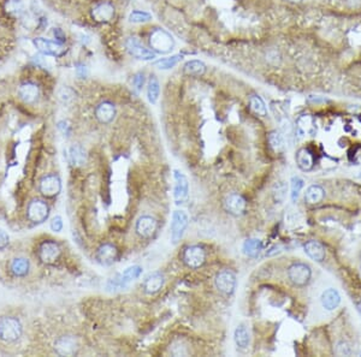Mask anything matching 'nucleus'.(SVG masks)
Here are the masks:
<instances>
[{"label":"nucleus","mask_w":361,"mask_h":357,"mask_svg":"<svg viewBox=\"0 0 361 357\" xmlns=\"http://www.w3.org/2000/svg\"><path fill=\"white\" fill-rule=\"evenodd\" d=\"M21 322L15 318L6 317L0 320V339L5 343H13L22 336Z\"/></svg>","instance_id":"nucleus-1"},{"label":"nucleus","mask_w":361,"mask_h":357,"mask_svg":"<svg viewBox=\"0 0 361 357\" xmlns=\"http://www.w3.org/2000/svg\"><path fill=\"white\" fill-rule=\"evenodd\" d=\"M150 45L156 53L167 54L173 49L175 41L167 32L162 29H156L150 37Z\"/></svg>","instance_id":"nucleus-2"},{"label":"nucleus","mask_w":361,"mask_h":357,"mask_svg":"<svg viewBox=\"0 0 361 357\" xmlns=\"http://www.w3.org/2000/svg\"><path fill=\"white\" fill-rule=\"evenodd\" d=\"M288 277L290 282L296 286H306L312 277V271L306 263H293L288 270Z\"/></svg>","instance_id":"nucleus-3"},{"label":"nucleus","mask_w":361,"mask_h":357,"mask_svg":"<svg viewBox=\"0 0 361 357\" xmlns=\"http://www.w3.org/2000/svg\"><path fill=\"white\" fill-rule=\"evenodd\" d=\"M182 260L189 268H200L206 261V251L200 246L187 247L182 254Z\"/></svg>","instance_id":"nucleus-4"},{"label":"nucleus","mask_w":361,"mask_h":357,"mask_svg":"<svg viewBox=\"0 0 361 357\" xmlns=\"http://www.w3.org/2000/svg\"><path fill=\"white\" fill-rule=\"evenodd\" d=\"M33 43H34L35 48L39 52H41L43 56L60 57L65 53L64 46L58 41H51L48 39H43V37H35Z\"/></svg>","instance_id":"nucleus-5"},{"label":"nucleus","mask_w":361,"mask_h":357,"mask_svg":"<svg viewBox=\"0 0 361 357\" xmlns=\"http://www.w3.org/2000/svg\"><path fill=\"white\" fill-rule=\"evenodd\" d=\"M27 214H28V218L30 221L40 224V222H43L48 218L49 207L47 203L42 201V200L38 199L33 200V201L29 203L28 210H27Z\"/></svg>","instance_id":"nucleus-6"},{"label":"nucleus","mask_w":361,"mask_h":357,"mask_svg":"<svg viewBox=\"0 0 361 357\" xmlns=\"http://www.w3.org/2000/svg\"><path fill=\"white\" fill-rule=\"evenodd\" d=\"M125 47L129 53L136 59L152 60L156 58V53L151 49L146 48L137 37H128L125 41Z\"/></svg>","instance_id":"nucleus-7"},{"label":"nucleus","mask_w":361,"mask_h":357,"mask_svg":"<svg viewBox=\"0 0 361 357\" xmlns=\"http://www.w3.org/2000/svg\"><path fill=\"white\" fill-rule=\"evenodd\" d=\"M188 214L184 211H176L172 214V221H171V240L173 243H177L183 236L184 231H186L187 226H188Z\"/></svg>","instance_id":"nucleus-8"},{"label":"nucleus","mask_w":361,"mask_h":357,"mask_svg":"<svg viewBox=\"0 0 361 357\" xmlns=\"http://www.w3.org/2000/svg\"><path fill=\"white\" fill-rule=\"evenodd\" d=\"M214 284L223 295H231L235 291L236 277L231 271L224 270L219 272L214 279Z\"/></svg>","instance_id":"nucleus-9"},{"label":"nucleus","mask_w":361,"mask_h":357,"mask_svg":"<svg viewBox=\"0 0 361 357\" xmlns=\"http://www.w3.org/2000/svg\"><path fill=\"white\" fill-rule=\"evenodd\" d=\"M60 256V248L56 242L46 241L39 248V257L45 265H53Z\"/></svg>","instance_id":"nucleus-10"},{"label":"nucleus","mask_w":361,"mask_h":357,"mask_svg":"<svg viewBox=\"0 0 361 357\" xmlns=\"http://www.w3.org/2000/svg\"><path fill=\"white\" fill-rule=\"evenodd\" d=\"M54 350L59 356H74L79 351V343L74 337L63 336L54 343Z\"/></svg>","instance_id":"nucleus-11"},{"label":"nucleus","mask_w":361,"mask_h":357,"mask_svg":"<svg viewBox=\"0 0 361 357\" xmlns=\"http://www.w3.org/2000/svg\"><path fill=\"white\" fill-rule=\"evenodd\" d=\"M173 177H175L176 184H175V193H173V196H175V201L177 205H181V203H184L188 200L189 196V183L187 177L180 171H175L173 174Z\"/></svg>","instance_id":"nucleus-12"},{"label":"nucleus","mask_w":361,"mask_h":357,"mask_svg":"<svg viewBox=\"0 0 361 357\" xmlns=\"http://www.w3.org/2000/svg\"><path fill=\"white\" fill-rule=\"evenodd\" d=\"M157 227H158V221L151 215H142L137 219L136 226V233L142 238H151L156 233Z\"/></svg>","instance_id":"nucleus-13"},{"label":"nucleus","mask_w":361,"mask_h":357,"mask_svg":"<svg viewBox=\"0 0 361 357\" xmlns=\"http://www.w3.org/2000/svg\"><path fill=\"white\" fill-rule=\"evenodd\" d=\"M62 182L57 175H47L41 179L40 193L46 197H53L60 193Z\"/></svg>","instance_id":"nucleus-14"},{"label":"nucleus","mask_w":361,"mask_h":357,"mask_svg":"<svg viewBox=\"0 0 361 357\" xmlns=\"http://www.w3.org/2000/svg\"><path fill=\"white\" fill-rule=\"evenodd\" d=\"M118 250L117 247L111 243H104L98 248L95 254V259L100 265L110 266L117 260Z\"/></svg>","instance_id":"nucleus-15"},{"label":"nucleus","mask_w":361,"mask_h":357,"mask_svg":"<svg viewBox=\"0 0 361 357\" xmlns=\"http://www.w3.org/2000/svg\"><path fill=\"white\" fill-rule=\"evenodd\" d=\"M224 207L227 210V212H229L233 215H241V214L244 213L247 207V202L246 199H244L242 195L240 194H230L229 196H227L224 201Z\"/></svg>","instance_id":"nucleus-16"},{"label":"nucleus","mask_w":361,"mask_h":357,"mask_svg":"<svg viewBox=\"0 0 361 357\" xmlns=\"http://www.w3.org/2000/svg\"><path fill=\"white\" fill-rule=\"evenodd\" d=\"M142 272V267L141 266H130V267L126 268L125 271L123 272L122 274L117 277L115 280H112L114 283V286L117 287V289H122V287L128 285L130 282H134L135 279H137L140 277Z\"/></svg>","instance_id":"nucleus-17"},{"label":"nucleus","mask_w":361,"mask_h":357,"mask_svg":"<svg viewBox=\"0 0 361 357\" xmlns=\"http://www.w3.org/2000/svg\"><path fill=\"white\" fill-rule=\"evenodd\" d=\"M164 276H162L160 272L151 273L150 276L146 277V279L143 280V291L146 293H148V295H154L158 291H160L162 285H164Z\"/></svg>","instance_id":"nucleus-18"},{"label":"nucleus","mask_w":361,"mask_h":357,"mask_svg":"<svg viewBox=\"0 0 361 357\" xmlns=\"http://www.w3.org/2000/svg\"><path fill=\"white\" fill-rule=\"evenodd\" d=\"M116 116V107L114 104L109 103V101H104V103L99 104L95 108V117L103 124H109L115 119Z\"/></svg>","instance_id":"nucleus-19"},{"label":"nucleus","mask_w":361,"mask_h":357,"mask_svg":"<svg viewBox=\"0 0 361 357\" xmlns=\"http://www.w3.org/2000/svg\"><path fill=\"white\" fill-rule=\"evenodd\" d=\"M93 17L98 22H109L115 15V7L110 2H100L93 9Z\"/></svg>","instance_id":"nucleus-20"},{"label":"nucleus","mask_w":361,"mask_h":357,"mask_svg":"<svg viewBox=\"0 0 361 357\" xmlns=\"http://www.w3.org/2000/svg\"><path fill=\"white\" fill-rule=\"evenodd\" d=\"M296 164L302 171H310L314 166V156L308 148H301L296 153Z\"/></svg>","instance_id":"nucleus-21"},{"label":"nucleus","mask_w":361,"mask_h":357,"mask_svg":"<svg viewBox=\"0 0 361 357\" xmlns=\"http://www.w3.org/2000/svg\"><path fill=\"white\" fill-rule=\"evenodd\" d=\"M321 304L326 310H333L337 308L341 303V296L337 290L327 289L321 295Z\"/></svg>","instance_id":"nucleus-22"},{"label":"nucleus","mask_w":361,"mask_h":357,"mask_svg":"<svg viewBox=\"0 0 361 357\" xmlns=\"http://www.w3.org/2000/svg\"><path fill=\"white\" fill-rule=\"evenodd\" d=\"M304 249L306 254H307L312 260L318 261V262L324 260L325 248L323 247V244L319 243L318 241H308L307 243L305 244Z\"/></svg>","instance_id":"nucleus-23"},{"label":"nucleus","mask_w":361,"mask_h":357,"mask_svg":"<svg viewBox=\"0 0 361 357\" xmlns=\"http://www.w3.org/2000/svg\"><path fill=\"white\" fill-rule=\"evenodd\" d=\"M18 94L24 103H34L39 97V87L32 82H27L19 87Z\"/></svg>","instance_id":"nucleus-24"},{"label":"nucleus","mask_w":361,"mask_h":357,"mask_svg":"<svg viewBox=\"0 0 361 357\" xmlns=\"http://www.w3.org/2000/svg\"><path fill=\"white\" fill-rule=\"evenodd\" d=\"M325 197V191L321 185H311L306 190L305 200L308 205H318Z\"/></svg>","instance_id":"nucleus-25"},{"label":"nucleus","mask_w":361,"mask_h":357,"mask_svg":"<svg viewBox=\"0 0 361 357\" xmlns=\"http://www.w3.org/2000/svg\"><path fill=\"white\" fill-rule=\"evenodd\" d=\"M184 73L193 77H200L206 72V65L200 60H189L183 68Z\"/></svg>","instance_id":"nucleus-26"},{"label":"nucleus","mask_w":361,"mask_h":357,"mask_svg":"<svg viewBox=\"0 0 361 357\" xmlns=\"http://www.w3.org/2000/svg\"><path fill=\"white\" fill-rule=\"evenodd\" d=\"M69 159H70V163L73 164L74 166H82L87 160L86 150L79 144L73 145V147L69 149Z\"/></svg>","instance_id":"nucleus-27"},{"label":"nucleus","mask_w":361,"mask_h":357,"mask_svg":"<svg viewBox=\"0 0 361 357\" xmlns=\"http://www.w3.org/2000/svg\"><path fill=\"white\" fill-rule=\"evenodd\" d=\"M30 263L28 259L24 257H17L11 262V272L16 277H26L29 273Z\"/></svg>","instance_id":"nucleus-28"},{"label":"nucleus","mask_w":361,"mask_h":357,"mask_svg":"<svg viewBox=\"0 0 361 357\" xmlns=\"http://www.w3.org/2000/svg\"><path fill=\"white\" fill-rule=\"evenodd\" d=\"M243 252L249 257H258L261 250H263V243L257 238H249L244 241L243 243Z\"/></svg>","instance_id":"nucleus-29"},{"label":"nucleus","mask_w":361,"mask_h":357,"mask_svg":"<svg viewBox=\"0 0 361 357\" xmlns=\"http://www.w3.org/2000/svg\"><path fill=\"white\" fill-rule=\"evenodd\" d=\"M297 134L300 136L310 135V134H313L314 131V123L313 119L310 116H302L297 119V125H296Z\"/></svg>","instance_id":"nucleus-30"},{"label":"nucleus","mask_w":361,"mask_h":357,"mask_svg":"<svg viewBox=\"0 0 361 357\" xmlns=\"http://www.w3.org/2000/svg\"><path fill=\"white\" fill-rule=\"evenodd\" d=\"M234 339H235L236 345H238L240 349H247L250 342L249 332H248V329L244 327L243 325H240L239 327L235 329Z\"/></svg>","instance_id":"nucleus-31"},{"label":"nucleus","mask_w":361,"mask_h":357,"mask_svg":"<svg viewBox=\"0 0 361 357\" xmlns=\"http://www.w3.org/2000/svg\"><path fill=\"white\" fill-rule=\"evenodd\" d=\"M159 93H160V86H159V81L156 76H151L150 82H148L147 87V97L148 101L151 104H157L159 99Z\"/></svg>","instance_id":"nucleus-32"},{"label":"nucleus","mask_w":361,"mask_h":357,"mask_svg":"<svg viewBox=\"0 0 361 357\" xmlns=\"http://www.w3.org/2000/svg\"><path fill=\"white\" fill-rule=\"evenodd\" d=\"M181 60H182L181 54H176V56H171L169 57V58H162L157 60V62L154 63V67L160 69V70H169V69L176 67Z\"/></svg>","instance_id":"nucleus-33"},{"label":"nucleus","mask_w":361,"mask_h":357,"mask_svg":"<svg viewBox=\"0 0 361 357\" xmlns=\"http://www.w3.org/2000/svg\"><path fill=\"white\" fill-rule=\"evenodd\" d=\"M269 143L270 147L275 150V152H280L284 147V139H283L282 134L278 131H272L269 134Z\"/></svg>","instance_id":"nucleus-34"},{"label":"nucleus","mask_w":361,"mask_h":357,"mask_svg":"<svg viewBox=\"0 0 361 357\" xmlns=\"http://www.w3.org/2000/svg\"><path fill=\"white\" fill-rule=\"evenodd\" d=\"M249 105L250 108L255 112V113L259 114V116H266V106L264 104V101L261 100V98H259L258 95H253L249 99Z\"/></svg>","instance_id":"nucleus-35"},{"label":"nucleus","mask_w":361,"mask_h":357,"mask_svg":"<svg viewBox=\"0 0 361 357\" xmlns=\"http://www.w3.org/2000/svg\"><path fill=\"white\" fill-rule=\"evenodd\" d=\"M151 20L150 13L145 12V11H133V12L129 15V21L131 23H145V22H148Z\"/></svg>","instance_id":"nucleus-36"},{"label":"nucleus","mask_w":361,"mask_h":357,"mask_svg":"<svg viewBox=\"0 0 361 357\" xmlns=\"http://www.w3.org/2000/svg\"><path fill=\"white\" fill-rule=\"evenodd\" d=\"M302 188H304V180L300 177H294L291 179V200L293 201L299 197V194Z\"/></svg>","instance_id":"nucleus-37"},{"label":"nucleus","mask_w":361,"mask_h":357,"mask_svg":"<svg viewBox=\"0 0 361 357\" xmlns=\"http://www.w3.org/2000/svg\"><path fill=\"white\" fill-rule=\"evenodd\" d=\"M58 95H59L60 101H63L64 104H68L74 100V98H75V92H74L71 88L64 87L59 90V94Z\"/></svg>","instance_id":"nucleus-38"},{"label":"nucleus","mask_w":361,"mask_h":357,"mask_svg":"<svg viewBox=\"0 0 361 357\" xmlns=\"http://www.w3.org/2000/svg\"><path fill=\"white\" fill-rule=\"evenodd\" d=\"M285 193H286V186L283 183H277V185L275 186V190H274V195H275V199L277 201H283L285 197Z\"/></svg>","instance_id":"nucleus-39"},{"label":"nucleus","mask_w":361,"mask_h":357,"mask_svg":"<svg viewBox=\"0 0 361 357\" xmlns=\"http://www.w3.org/2000/svg\"><path fill=\"white\" fill-rule=\"evenodd\" d=\"M349 158H351L352 163L361 165V145H357L352 149V153L349 154Z\"/></svg>","instance_id":"nucleus-40"},{"label":"nucleus","mask_w":361,"mask_h":357,"mask_svg":"<svg viewBox=\"0 0 361 357\" xmlns=\"http://www.w3.org/2000/svg\"><path fill=\"white\" fill-rule=\"evenodd\" d=\"M133 84L135 89H136L137 92H140V90L142 89L143 84H145V75H143L142 72L136 73V75L133 77Z\"/></svg>","instance_id":"nucleus-41"},{"label":"nucleus","mask_w":361,"mask_h":357,"mask_svg":"<svg viewBox=\"0 0 361 357\" xmlns=\"http://www.w3.org/2000/svg\"><path fill=\"white\" fill-rule=\"evenodd\" d=\"M6 9L10 11V12L13 13H19L22 11V4L19 0H10L6 5Z\"/></svg>","instance_id":"nucleus-42"},{"label":"nucleus","mask_w":361,"mask_h":357,"mask_svg":"<svg viewBox=\"0 0 361 357\" xmlns=\"http://www.w3.org/2000/svg\"><path fill=\"white\" fill-rule=\"evenodd\" d=\"M51 229H52V231H54V232L62 231V229H63L62 216L57 215V216H54L53 219H52V220H51Z\"/></svg>","instance_id":"nucleus-43"},{"label":"nucleus","mask_w":361,"mask_h":357,"mask_svg":"<svg viewBox=\"0 0 361 357\" xmlns=\"http://www.w3.org/2000/svg\"><path fill=\"white\" fill-rule=\"evenodd\" d=\"M7 246H9V235L4 230L0 229V250L6 248Z\"/></svg>","instance_id":"nucleus-44"},{"label":"nucleus","mask_w":361,"mask_h":357,"mask_svg":"<svg viewBox=\"0 0 361 357\" xmlns=\"http://www.w3.org/2000/svg\"><path fill=\"white\" fill-rule=\"evenodd\" d=\"M337 354L338 355H351V350L346 343H340L337 347Z\"/></svg>","instance_id":"nucleus-45"},{"label":"nucleus","mask_w":361,"mask_h":357,"mask_svg":"<svg viewBox=\"0 0 361 357\" xmlns=\"http://www.w3.org/2000/svg\"><path fill=\"white\" fill-rule=\"evenodd\" d=\"M53 34H54V36H56V39L60 40V41H64L65 40V35L63 34V32L60 29H54Z\"/></svg>","instance_id":"nucleus-46"},{"label":"nucleus","mask_w":361,"mask_h":357,"mask_svg":"<svg viewBox=\"0 0 361 357\" xmlns=\"http://www.w3.org/2000/svg\"><path fill=\"white\" fill-rule=\"evenodd\" d=\"M357 308H358V310H359V313L361 314V299H360V301L357 302Z\"/></svg>","instance_id":"nucleus-47"},{"label":"nucleus","mask_w":361,"mask_h":357,"mask_svg":"<svg viewBox=\"0 0 361 357\" xmlns=\"http://www.w3.org/2000/svg\"><path fill=\"white\" fill-rule=\"evenodd\" d=\"M290 1H293V2H299V1H301V0H290Z\"/></svg>","instance_id":"nucleus-48"}]
</instances>
